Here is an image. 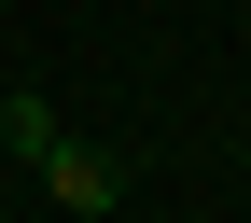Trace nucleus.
<instances>
[{
    "label": "nucleus",
    "instance_id": "nucleus-1",
    "mask_svg": "<svg viewBox=\"0 0 251 223\" xmlns=\"http://www.w3.org/2000/svg\"><path fill=\"white\" fill-rule=\"evenodd\" d=\"M0 125H14V153L42 168V196H56V209H84V223L112 209V153H84L70 125H56V98H0Z\"/></svg>",
    "mask_w": 251,
    "mask_h": 223
}]
</instances>
